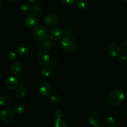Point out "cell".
<instances>
[{
  "label": "cell",
  "instance_id": "22",
  "mask_svg": "<svg viewBox=\"0 0 127 127\" xmlns=\"http://www.w3.org/2000/svg\"><path fill=\"white\" fill-rule=\"evenodd\" d=\"M50 100L51 102H52L53 104H59L61 101H62V97H61L60 95L59 94H53L52 96L50 97Z\"/></svg>",
  "mask_w": 127,
  "mask_h": 127
},
{
  "label": "cell",
  "instance_id": "16",
  "mask_svg": "<svg viewBox=\"0 0 127 127\" xmlns=\"http://www.w3.org/2000/svg\"><path fill=\"white\" fill-rule=\"evenodd\" d=\"M75 6L80 9H84L86 8L89 5V1L88 0H76Z\"/></svg>",
  "mask_w": 127,
  "mask_h": 127
},
{
  "label": "cell",
  "instance_id": "25",
  "mask_svg": "<svg viewBox=\"0 0 127 127\" xmlns=\"http://www.w3.org/2000/svg\"><path fill=\"white\" fill-rule=\"evenodd\" d=\"M7 57L9 60L15 62L16 59V55L15 52L12 50H9L7 53Z\"/></svg>",
  "mask_w": 127,
  "mask_h": 127
},
{
  "label": "cell",
  "instance_id": "33",
  "mask_svg": "<svg viewBox=\"0 0 127 127\" xmlns=\"http://www.w3.org/2000/svg\"><path fill=\"white\" fill-rule=\"evenodd\" d=\"M7 1H8L9 2H10V3H14V2H16V1H17V0H7Z\"/></svg>",
  "mask_w": 127,
  "mask_h": 127
},
{
  "label": "cell",
  "instance_id": "17",
  "mask_svg": "<svg viewBox=\"0 0 127 127\" xmlns=\"http://www.w3.org/2000/svg\"><path fill=\"white\" fill-rule=\"evenodd\" d=\"M105 125L108 127H116L117 123L115 118L113 117H108L105 119Z\"/></svg>",
  "mask_w": 127,
  "mask_h": 127
},
{
  "label": "cell",
  "instance_id": "29",
  "mask_svg": "<svg viewBox=\"0 0 127 127\" xmlns=\"http://www.w3.org/2000/svg\"><path fill=\"white\" fill-rule=\"evenodd\" d=\"M61 2L65 5H71L75 2V0H60Z\"/></svg>",
  "mask_w": 127,
  "mask_h": 127
},
{
  "label": "cell",
  "instance_id": "30",
  "mask_svg": "<svg viewBox=\"0 0 127 127\" xmlns=\"http://www.w3.org/2000/svg\"><path fill=\"white\" fill-rule=\"evenodd\" d=\"M122 50L124 53H127V40L125 41L122 45Z\"/></svg>",
  "mask_w": 127,
  "mask_h": 127
},
{
  "label": "cell",
  "instance_id": "8",
  "mask_svg": "<svg viewBox=\"0 0 127 127\" xmlns=\"http://www.w3.org/2000/svg\"><path fill=\"white\" fill-rule=\"evenodd\" d=\"M39 92L43 96H49L52 92V87L48 81H43L39 85Z\"/></svg>",
  "mask_w": 127,
  "mask_h": 127
},
{
  "label": "cell",
  "instance_id": "14",
  "mask_svg": "<svg viewBox=\"0 0 127 127\" xmlns=\"http://www.w3.org/2000/svg\"><path fill=\"white\" fill-rule=\"evenodd\" d=\"M16 50L18 54L21 55H25L29 53L30 48L27 44L24 43H21L17 45Z\"/></svg>",
  "mask_w": 127,
  "mask_h": 127
},
{
  "label": "cell",
  "instance_id": "24",
  "mask_svg": "<svg viewBox=\"0 0 127 127\" xmlns=\"http://www.w3.org/2000/svg\"><path fill=\"white\" fill-rule=\"evenodd\" d=\"M55 127H67V124L62 119H57L54 124Z\"/></svg>",
  "mask_w": 127,
  "mask_h": 127
},
{
  "label": "cell",
  "instance_id": "3",
  "mask_svg": "<svg viewBox=\"0 0 127 127\" xmlns=\"http://www.w3.org/2000/svg\"><path fill=\"white\" fill-rule=\"evenodd\" d=\"M48 32L46 29L42 26L36 27L32 32L33 37L38 42H43L48 38Z\"/></svg>",
  "mask_w": 127,
  "mask_h": 127
},
{
  "label": "cell",
  "instance_id": "4",
  "mask_svg": "<svg viewBox=\"0 0 127 127\" xmlns=\"http://www.w3.org/2000/svg\"><path fill=\"white\" fill-rule=\"evenodd\" d=\"M37 62L41 65H47L50 62V56L45 49H40L36 55Z\"/></svg>",
  "mask_w": 127,
  "mask_h": 127
},
{
  "label": "cell",
  "instance_id": "34",
  "mask_svg": "<svg viewBox=\"0 0 127 127\" xmlns=\"http://www.w3.org/2000/svg\"><path fill=\"white\" fill-rule=\"evenodd\" d=\"M30 2H35L37 1V0H28Z\"/></svg>",
  "mask_w": 127,
  "mask_h": 127
},
{
  "label": "cell",
  "instance_id": "5",
  "mask_svg": "<svg viewBox=\"0 0 127 127\" xmlns=\"http://www.w3.org/2000/svg\"><path fill=\"white\" fill-rule=\"evenodd\" d=\"M14 112L11 109H5L0 114V120L4 124L9 123L14 117Z\"/></svg>",
  "mask_w": 127,
  "mask_h": 127
},
{
  "label": "cell",
  "instance_id": "36",
  "mask_svg": "<svg viewBox=\"0 0 127 127\" xmlns=\"http://www.w3.org/2000/svg\"><path fill=\"white\" fill-rule=\"evenodd\" d=\"M97 127H105L103 125H99V126H97Z\"/></svg>",
  "mask_w": 127,
  "mask_h": 127
},
{
  "label": "cell",
  "instance_id": "1",
  "mask_svg": "<svg viewBox=\"0 0 127 127\" xmlns=\"http://www.w3.org/2000/svg\"><path fill=\"white\" fill-rule=\"evenodd\" d=\"M125 100V94L120 89H116L110 93L109 97V102L110 105L114 107L119 106Z\"/></svg>",
  "mask_w": 127,
  "mask_h": 127
},
{
  "label": "cell",
  "instance_id": "15",
  "mask_svg": "<svg viewBox=\"0 0 127 127\" xmlns=\"http://www.w3.org/2000/svg\"><path fill=\"white\" fill-rule=\"evenodd\" d=\"M16 95L19 99H23L26 97L27 95V91L24 87H19L17 88L16 91Z\"/></svg>",
  "mask_w": 127,
  "mask_h": 127
},
{
  "label": "cell",
  "instance_id": "18",
  "mask_svg": "<svg viewBox=\"0 0 127 127\" xmlns=\"http://www.w3.org/2000/svg\"><path fill=\"white\" fill-rule=\"evenodd\" d=\"M42 46L47 50H52L53 48H54V44L53 42L47 39L42 42Z\"/></svg>",
  "mask_w": 127,
  "mask_h": 127
},
{
  "label": "cell",
  "instance_id": "31",
  "mask_svg": "<svg viewBox=\"0 0 127 127\" xmlns=\"http://www.w3.org/2000/svg\"><path fill=\"white\" fill-rule=\"evenodd\" d=\"M41 10H42V9H41L40 6H39V5H35L33 7V11H35L36 13H40Z\"/></svg>",
  "mask_w": 127,
  "mask_h": 127
},
{
  "label": "cell",
  "instance_id": "27",
  "mask_svg": "<svg viewBox=\"0 0 127 127\" xmlns=\"http://www.w3.org/2000/svg\"><path fill=\"white\" fill-rule=\"evenodd\" d=\"M119 61L122 64H125L127 63V57L125 55H120L119 57Z\"/></svg>",
  "mask_w": 127,
  "mask_h": 127
},
{
  "label": "cell",
  "instance_id": "9",
  "mask_svg": "<svg viewBox=\"0 0 127 127\" xmlns=\"http://www.w3.org/2000/svg\"><path fill=\"white\" fill-rule=\"evenodd\" d=\"M44 21L48 26L51 27H55L60 22L59 17L56 14L53 13L48 14L45 16L44 19Z\"/></svg>",
  "mask_w": 127,
  "mask_h": 127
},
{
  "label": "cell",
  "instance_id": "19",
  "mask_svg": "<svg viewBox=\"0 0 127 127\" xmlns=\"http://www.w3.org/2000/svg\"><path fill=\"white\" fill-rule=\"evenodd\" d=\"M11 103V98L7 95H2L0 97V105L6 106Z\"/></svg>",
  "mask_w": 127,
  "mask_h": 127
},
{
  "label": "cell",
  "instance_id": "26",
  "mask_svg": "<svg viewBox=\"0 0 127 127\" xmlns=\"http://www.w3.org/2000/svg\"><path fill=\"white\" fill-rule=\"evenodd\" d=\"M54 115L57 119H62V117L63 116V112L61 109H57L55 112Z\"/></svg>",
  "mask_w": 127,
  "mask_h": 127
},
{
  "label": "cell",
  "instance_id": "13",
  "mask_svg": "<svg viewBox=\"0 0 127 127\" xmlns=\"http://www.w3.org/2000/svg\"><path fill=\"white\" fill-rule=\"evenodd\" d=\"M107 52L112 57H118L121 53V48L115 43H110L107 47Z\"/></svg>",
  "mask_w": 127,
  "mask_h": 127
},
{
  "label": "cell",
  "instance_id": "32",
  "mask_svg": "<svg viewBox=\"0 0 127 127\" xmlns=\"http://www.w3.org/2000/svg\"><path fill=\"white\" fill-rule=\"evenodd\" d=\"M50 63H51V64H52V66H56L58 64V62L57 61V60L53 59L51 61Z\"/></svg>",
  "mask_w": 127,
  "mask_h": 127
},
{
  "label": "cell",
  "instance_id": "21",
  "mask_svg": "<svg viewBox=\"0 0 127 127\" xmlns=\"http://www.w3.org/2000/svg\"><path fill=\"white\" fill-rule=\"evenodd\" d=\"M20 9L24 13L28 14L32 11V7L27 3H23L20 6Z\"/></svg>",
  "mask_w": 127,
  "mask_h": 127
},
{
  "label": "cell",
  "instance_id": "11",
  "mask_svg": "<svg viewBox=\"0 0 127 127\" xmlns=\"http://www.w3.org/2000/svg\"><path fill=\"white\" fill-rule=\"evenodd\" d=\"M64 35V31L60 27H55L50 31L49 37L52 40L58 41L60 40Z\"/></svg>",
  "mask_w": 127,
  "mask_h": 127
},
{
  "label": "cell",
  "instance_id": "23",
  "mask_svg": "<svg viewBox=\"0 0 127 127\" xmlns=\"http://www.w3.org/2000/svg\"><path fill=\"white\" fill-rule=\"evenodd\" d=\"M24 105H21V104H17V105H16L14 107L13 109V110L15 114H22L24 112Z\"/></svg>",
  "mask_w": 127,
  "mask_h": 127
},
{
  "label": "cell",
  "instance_id": "28",
  "mask_svg": "<svg viewBox=\"0 0 127 127\" xmlns=\"http://www.w3.org/2000/svg\"><path fill=\"white\" fill-rule=\"evenodd\" d=\"M73 33V29L71 27H66L64 29V33L66 36H70Z\"/></svg>",
  "mask_w": 127,
  "mask_h": 127
},
{
  "label": "cell",
  "instance_id": "12",
  "mask_svg": "<svg viewBox=\"0 0 127 127\" xmlns=\"http://www.w3.org/2000/svg\"><path fill=\"white\" fill-rule=\"evenodd\" d=\"M23 66L19 62H14L11 66V71L15 76H19L23 73Z\"/></svg>",
  "mask_w": 127,
  "mask_h": 127
},
{
  "label": "cell",
  "instance_id": "37",
  "mask_svg": "<svg viewBox=\"0 0 127 127\" xmlns=\"http://www.w3.org/2000/svg\"><path fill=\"white\" fill-rule=\"evenodd\" d=\"M122 1L125 2H127V0H122Z\"/></svg>",
  "mask_w": 127,
  "mask_h": 127
},
{
  "label": "cell",
  "instance_id": "20",
  "mask_svg": "<svg viewBox=\"0 0 127 127\" xmlns=\"http://www.w3.org/2000/svg\"><path fill=\"white\" fill-rule=\"evenodd\" d=\"M52 68L49 66H43L42 68V70H41L42 74L45 77L49 76L51 74V73H52Z\"/></svg>",
  "mask_w": 127,
  "mask_h": 127
},
{
  "label": "cell",
  "instance_id": "35",
  "mask_svg": "<svg viewBox=\"0 0 127 127\" xmlns=\"http://www.w3.org/2000/svg\"><path fill=\"white\" fill-rule=\"evenodd\" d=\"M2 1H1V0H0V8H1V6H2Z\"/></svg>",
  "mask_w": 127,
  "mask_h": 127
},
{
  "label": "cell",
  "instance_id": "38",
  "mask_svg": "<svg viewBox=\"0 0 127 127\" xmlns=\"http://www.w3.org/2000/svg\"><path fill=\"white\" fill-rule=\"evenodd\" d=\"M0 77H1V74H0Z\"/></svg>",
  "mask_w": 127,
  "mask_h": 127
},
{
  "label": "cell",
  "instance_id": "2",
  "mask_svg": "<svg viewBox=\"0 0 127 127\" xmlns=\"http://www.w3.org/2000/svg\"><path fill=\"white\" fill-rule=\"evenodd\" d=\"M61 46L64 52L73 53L77 48V43L75 40L70 36H66L63 38L61 42Z\"/></svg>",
  "mask_w": 127,
  "mask_h": 127
},
{
  "label": "cell",
  "instance_id": "7",
  "mask_svg": "<svg viewBox=\"0 0 127 127\" xmlns=\"http://www.w3.org/2000/svg\"><path fill=\"white\" fill-rule=\"evenodd\" d=\"M88 122L91 126L97 127L100 125L101 118L99 113L95 111H93L88 115Z\"/></svg>",
  "mask_w": 127,
  "mask_h": 127
},
{
  "label": "cell",
  "instance_id": "10",
  "mask_svg": "<svg viewBox=\"0 0 127 127\" xmlns=\"http://www.w3.org/2000/svg\"><path fill=\"white\" fill-rule=\"evenodd\" d=\"M19 81L14 76H9L6 78L4 80V85L7 89L9 90H14L19 86Z\"/></svg>",
  "mask_w": 127,
  "mask_h": 127
},
{
  "label": "cell",
  "instance_id": "6",
  "mask_svg": "<svg viewBox=\"0 0 127 127\" xmlns=\"http://www.w3.org/2000/svg\"><path fill=\"white\" fill-rule=\"evenodd\" d=\"M38 22H39L38 17L35 14H29L25 19V24L29 29L35 28L38 26Z\"/></svg>",
  "mask_w": 127,
  "mask_h": 127
}]
</instances>
